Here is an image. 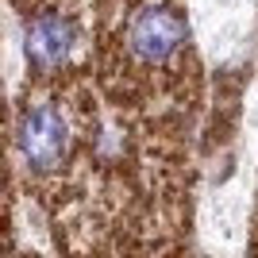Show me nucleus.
I'll list each match as a JSON object with an SVG mask.
<instances>
[{"label":"nucleus","instance_id":"obj_1","mask_svg":"<svg viewBox=\"0 0 258 258\" xmlns=\"http://www.w3.org/2000/svg\"><path fill=\"white\" fill-rule=\"evenodd\" d=\"M16 143H20L23 162L35 173H54L66 158V147H70V127L54 104H35L31 112H23Z\"/></svg>","mask_w":258,"mask_h":258},{"label":"nucleus","instance_id":"obj_2","mask_svg":"<svg viewBox=\"0 0 258 258\" xmlns=\"http://www.w3.org/2000/svg\"><path fill=\"white\" fill-rule=\"evenodd\" d=\"M189 27L177 8H143L127 27V46L143 62H170L173 54L185 46Z\"/></svg>","mask_w":258,"mask_h":258},{"label":"nucleus","instance_id":"obj_3","mask_svg":"<svg viewBox=\"0 0 258 258\" xmlns=\"http://www.w3.org/2000/svg\"><path fill=\"white\" fill-rule=\"evenodd\" d=\"M23 46H27V58L39 70H58V66L70 62V54L77 46V23L62 12H39L27 23Z\"/></svg>","mask_w":258,"mask_h":258}]
</instances>
